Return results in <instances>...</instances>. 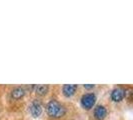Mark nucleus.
I'll return each mask as SVG.
<instances>
[{
    "instance_id": "f257e3e1",
    "label": "nucleus",
    "mask_w": 133,
    "mask_h": 120,
    "mask_svg": "<svg viewBox=\"0 0 133 120\" xmlns=\"http://www.w3.org/2000/svg\"><path fill=\"white\" fill-rule=\"evenodd\" d=\"M47 114L52 118L63 117L66 113V108L57 100H50L46 106Z\"/></svg>"
},
{
    "instance_id": "f03ea898",
    "label": "nucleus",
    "mask_w": 133,
    "mask_h": 120,
    "mask_svg": "<svg viewBox=\"0 0 133 120\" xmlns=\"http://www.w3.org/2000/svg\"><path fill=\"white\" fill-rule=\"evenodd\" d=\"M96 101V95L94 93H86L84 94L81 98V105L85 109L92 108Z\"/></svg>"
},
{
    "instance_id": "7ed1b4c3",
    "label": "nucleus",
    "mask_w": 133,
    "mask_h": 120,
    "mask_svg": "<svg viewBox=\"0 0 133 120\" xmlns=\"http://www.w3.org/2000/svg\"><path fill=\"white\" fill-rule=\"evenodd\" d=\"M126 96V90L122 87H116L111 92V98L115 102H120Z\"/></svg>"
},
{
    "instance_id": "20e7f679",
    "label": "nucleus",
    "mask_w": 133,
    "mask_h": 120,
    "mask_svg": "<svg viewBox=\"0 0 133 120\" xmlns=\"http://www.w3.org/2000/svg\"><path fill=\"white\" fill-rule=\"evenodd\" d=\"M29 111L34 118H38L42 113V106H41L40 102H38L37 100L33 101L29 106Z\"/></svg>"
},
{
    "instance_id": "39448f33",
    "label": "nucleus",
    "mask_w": 133,
    "mask_h": 120,
    "mask_svg": "<svg viewBox=\"0 0 133 120\" xmlns=\"http://www.w3.org/2000/svg\"><path fill=\"white\" fill-rule=\"evenodd\" d=\"M77 85L76 84H65L62 88V92L64 94V96L66 97H71L74 93L76 92Z\"/></svg>"
},
{
    "instance_id": "423d86ee",
    "label": "nucleus",
    "mask_w": 133,
    "mask_h": 120,
    "mask_svg": "<svg viewBox=\"0 0 133 120\" xmlns=\"http://www.w3.org/2000/svg\"><path fill=\"white\" fill-rule=\"evenodd\" d=\"M107 114V110L106 108L102 105H99L97 106L95 109H94V116L97 120H103L105 118Z\"/></svg>"
},
{
    "instance_id": "0eeeda50",
    "label": "nucleus",
    "mask_w": 133,
    "mask_h": 120,
    "mask_svg": "<svg viewBox=\"0 0 133 120\" xmlns=\"http://www.w3.org/2000/svg\"><path fill=\"white\" fill-rule=\"evenodd\" d=\"M25 95V89L23 87H15L11 91V96L15 100H18L22 98Z\"/></svg>"
},
{
    "instance_id": "6e6552de",
    "label": "nucleus",
    "mask_w": 133,
    "mask_h": 120,
    "mask_svg": "<svg viewBox=\"0 0 133 120\" xmlns=\"http://www.w3.org/2000/svg\"><path fill=\"white\" fill-rule=\"evenodd\" d=\"M35 92L37 95H40V96H44L46 95L48 90H49V86L48 85H45V84H41V85H35Z\"/></svg>"
},
{
    "instance_id": "1a4fd4ad",
    "label": "nucleus",
    "mask_w": 133,
    "mask_h": 120,
    "mask_svg": "<svg viewBox=\"0 0 133 120\" xmlns=\"http://www.w3.org/2000/svg\"><path fill=\"white\" fill-rule=\"evenodd\" d=\"M84 87H85V88H88V89H89V88H93L94 84H90V85H88V84H84Z\"/></svg>"
}]
</instances>
